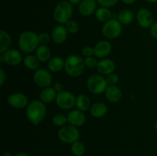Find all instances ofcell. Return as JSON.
<instances>
[{
  "label": "cell",
  "instance_id": "8992f818",
  "mask_svg": "<svg viewBox=\"0 0 157 156\" xmlns=\"http://www.w3.org/2000/svg\"><path fill=\"white\" fill-rule=\"evenodd\" d=\"M87 86L89 91L94 94H101L104 93L108 87L105 78L100 74H94L89 76Z\"/></svg>",
  "mask_w": 157,
  "mask_h": 156
},
{
  "label": "cell",
  "instance_id": "e0dca14e",
  "mask_svg": "<svg viewBox=\"0 0 157 156\" xmlns=\"http://www.w3.org/2000/svg\"><path fill=\"white\" fill-rule=\"evenodd\" d=\"M97 70L101 75H109L113 73L116 68L114 61L107 58H103L102 60L98 61L97 65Z\"/></svg>",
  "mask_w": 157,
  "mask_h": 156
},
{
  "label": "cell",
  "instance_id": "2e32d148",
  "mask_svg": "<svg viewBox=\"0 0 157 156\" xmlns=\"http://www.w3.org/2000/svg\"><path fill=\"white\" fill-rule=\"evenodd\" d=\"M94 50L96 58L103 59L110 54L112 50V45L109 41H101L95 45Z\"/></svg>",
  "mask_w": 157,
  "mask_h": 156
},
{
  "label": "cell",
  "instance_id": "836d02e7",
  "mask_svg": "<svg viewBox=\"0 0 157 156\" xmlns=\"http://www.w3.org/2000/svg\"><path fill=\"white\" fill-rule=\"evenodd\" d=\"M50 35L47 32H43L38 35V39H39L40 44H47L48 43H49L51 40Z\"/></svg>",
  "mask_w": 157,
  "mask_h": 156
},
{
  "label": "cell",
  "instance_id": "f546056e",
  "mask_svg": "<svg viewBox=\"0 0 157 156\" xmlns=\"http://www.w3.org/2000/svg\"><path fill=\"white\" fill-rule=\"evenodd\" d=\"M65 27L67 28V30L68 31V32L71 34H75L78 32L79 30V25H78V23L75 20H71L67 21L65 24Z\"/></svg>",
  "mask_w": 157,
  "mask_h": 156
},
{
  "label": "cell",
  "instance_id": "f1b7e54d",
  "mask_svg": "<svg viewBox=\"0 0 157 156\" xmlns=\"http://www.w3.org/2000/svg\"><path fill=\"white\" fill-rule=\"evenodd\" d=\"M52 122L55 125L58 127H62L66 125L67 122V117L64 115L58 113V114L55 115L52 119Z\"/></svg>",
  "mask_w": 157,
  "mask_h": 156
},
{
  "label": "cell",
  "instance_id": "b9f144b4",
  "mask_svg": "<svg viewBox=\"0 0 157 156\" xmlns=\"http://www.w3.org/2000/svg\"><path fill=\"white\" fill-rule=\"evenodd\" d=\"M2 156H14V155L12 154V153L9 152V151H5V152L2 154Z\"/></svg>",
  "mask_w": 157,
  "mask_h": 156
},
{
  "label": "cell",
  "instance_id": "7bdbcfd3",
  "mask_svg": "<svg viewBox=\"0 0 157 156\" xmlns=\"http://www.w3.org/2000/svg\"><path fill=\"white\" fill-rule=\"evenodd\" d=\"M147 1V2L149 3H156L157 2V0H145Z\"/></svg>",
  "mask_w": 157,
  "mask_h": 156
},
{
  "label": "cell",
  "instance_id": "484cf974",
  "mask_svg": "<svg viewBox=\"0 0 157 156\" xmlns=\"http://www.w3.org/2000/svg\"><path fill=\"white\" fill-rule=\"evenodd\" d=\"M134 19V14L130 9H123L118 13L117 20L121 24L127 25L133 22Z\"/></svg>",
  "mask_w": 157,
  "mask_h": 156
},
{
  "label": "cell",
  "instance_id": "603a6c76",
  "mask_svg": "<svg viewBox=\"0 0 157 156\" xmlns=\"http://www.w3.org/2000/svg\"><path fill=\"white\" fill-rule=\"evenodd\" d=\"M48 68L51 72L58 73L64 68V61L60 57H55L51 58L48 63Z\"/></svg>",
  "mask_w": 157,
  "mask_h": 156
},
{
  "label": "cell",
  "instance_id": "74e56055",
  "mask_svg": "<svg viewBox=\"0 0 157 156\" xmlns=\"http://www.w3.org/2000/svg\"><path fill=\"white\" fill-rule=\"evenodd\" d=\"M54 89L56 90L57 93H59V92H61L63 90V85L59 82H56L55 84H54Z\"/></svg>",
  "mask_w": 157,
  "mask_h": 156
},
{
  "label": "cell",
  "instance_id": "3957f363",
  "mask_svg": "<svg viewBox=\"0 0 157 156\" xmlns=\"http://www.w3.org/2000/svg\"><path fill=\"white\" fill-rule=\"evenodd\" d=\"M84 59L77 54H71L64 60V70L72 77H77L82 74L85 68Z\"/></svg>",
  "mask_w": 157,
  "mask_h": 156
},
{
  "label": "cell",
  "instance_id": "1f68e13d",
  "mask_svg": "<svg viewBox=\"0 0 157 156\" xmlns=\"http://www.w3.org/2000/svg\"><path fill=\"white\" fill-rule=\"evenodd\" d=\"M98 4L101 6V7L110 8L117 4L118 0H96Z\"/></svg>",
  "mask_w": 157,
  "mask_h": 156
},
{
  "label": "cell",
  "instance_id": "d6a6232c",
  "mask_svg": "<svg viewBox=\"0 0 157 156\" xmlns=\"http://www.w3.org/2000/svg\"><path fill=\"white\" fill-rule=\"evenodd\" d=\"M98 61L93 57H89V58H85L84 59V64L85 66L88 68H95L97 67Z\"/></svg>",
  "mask_w": 157,
  "mask_h": 156
},
{
  "label": "cell",
  "instance_id": "8fae6325",
  "mask_svg": "<svg viewBox=\"0 0 157 156\" xmlns=\"http://www.w3.org/2000/svg\"><path fill=\"white\" fill-rule=\"evenodd\" d=\"M136 21L141 28H149L154 23V17L148 9L141 8L136 12Z\"/></svg>",
  "mask_w": 157,
  "mask_h": 156
},
{
  "label": "cell",
  "instance_id": "ffe728a7",
  "mask_svg": "<svg viewBox=\"0 0 157 156\" xmlns=\"http://www.w3.org/2000/svg\"><path fill=\"white\" fill-rule=\"evenodd\" d=\"M35 55L41 62H47L50 61L52 52L46 44H40L35 50Z\"/></svg>",
  "mask_w": 157,
  "mask_h": 156
},
{
  "label": "cell",
  "instance_id": "9a60e30c",
  "mask_svg": "<svg viewBox=\"0 0 157 156\" xmlns=\"http://www.w3.org/2000/svg\"><path fill=\"white\" fill-rule=\"evenodd\" d=\"M67 117L68 123L76 127L81 126L86 122V116L84 112L79 110H71L68 113Z\"/></svg>",
  "mask_w": 157,
  "mask_h": 156
},
{
  "label": "cell",
  "instance_id": "d590c367",
  "mask_svg": "<svg viewBox=\"0 0 157 156\" xmlns=\"http://www.w3.org/2000/svg\"><path fill=\"white\" fill-rule=\"evenodd\" d=\"M150 34L152 37L157 41V21L153 23V24L150 28Z\"/></svg>",
  "mask_w": 157,
  "mask_h": 156
},
{
  "label": "cell",
  "instance_id": "7c38bea8",
  "mask_svg": "<svg viewBox=\"0 0 157 156\" xmlns=\"http://www.w3.org/2000/svg\"><path fill=\"white\" fill-rule=\"evenodd\" d=\"M9 105L15 109H23L29 103L28 97L21 93H14L9 95L7 98Z\"/></svg>",
  "mask_w": 157,
  "mask_h": 156
},
{
  "label": "cell",
  "instance_id": "4dcf8cb0",
  "mask_svg": "<svg viewBox=\"0 0 157 156\" xmlns=\"http://www.w3.org/2000/svg\"><path fill=\"white\" fill-rule=\"evenodd\" d=\"M106 81H107V84L108 86H113L116 85L117 84L118 80H119V77H118L116 73H110V74L107 75V76L105 77Z\"/></svg>",
  "mask_w": 157,
  "mask_h": 156
},
{
  "label": "cell",
  "instance_id": "277c9868",
  "mask_svg": "<svg viewBox=\"0 0 157 156\" xmlns=\"http://www.w3.org/2000/svg\"><path fill=\"white\" fill-rule=\"evenodd\" d=\"M73 15V6L67 1H61L55 6L53 18L59 24H65L71 19Z\"/></svg>",
  "mask_w": 157,
  "mask_h": 156
},
{
  "label": "cell",
  "instance_id": "e575fe53",
  "mask_svg": "<svg viewBox=\"0 0 157 156\" xmlns=\"http://www.w3.org/2000/svg\"><path fill=\"white\" fill-rule=\"evenodd\" d=\"M82 54L84 58L92 57V55L94 54V50L91 47H85L82 49Z\"/></svg>",
  "mask_w": 157,
  "mask_h": 156
},
{
  "label": "cell",
  "instance_id": "83f0119b",
  "mask_svg": "<svg viewBox=\"0 0 157 156\" xmlns=\"http://www.w3.org/2000/svg\"><path fill=\"white\" fill-rule=\"evenodd\" d=\"M71 151L73 155L75 156H83L85 153V146L84 144L80 141L74 142L71 146Z\"/></svg>",
  "mask_w": 157,
  "mask_h": 156
},
{
  "label": "cell",
  "instance_id": "44dd1931",
  "mask_svg": "<svg viewBox=\"0 0 157 156\" xmlns=\"http://www.w3.org/2000/svg\"><path fill=\"white\" fill-rule=\"evenodd\" d=\"M58 93L54 89V87H46L43 89L40 93V99L44 103H49L56 99Z\"/></svg>",
  "mask_w": 157,
  "mask_h": 156
},
{
  "label": "cell",
  "instance_id": "ee69618b",
  "mask_svg": "<svg viewBox=\"0 0 157 156\" xmlns=\"http://www.w3.org/2000/svg\"><path fill=\"white\" fill-rule=\"evenodd\" d=\"M155 128H156V130L157 132V119H156V122H155Z\"/></svg>",
  "mask_w": 157,
  "mask_h": 156
},
{
  "label": "cell",
  "instance_id": "d6986e66",
  "mask_svg": "<svg viewBox=\"0 0 157 156\" xmlns=\"http://www.w3.org/2000/svg\"><path fill=\"white\" fill-rule=\"evenodd\" d=\"M107 110H108V109H107V105L105 103L98 102L94 103L90 106V113L91 116L94 118H101L104 117L107 114Z\"/></svg>",
  "mask_w": 157,
  "mask_h": 156
},
{
  "label": "cell",
  "instance_id": "cb8c5ba5",
  "mask_svg": "<svg viewBox=\"0 0 157 156\" xmlns=\"http://www.w3.org/2000/svg\"><path fill=\"white\" fill-rule=\"evenodd\" d=\"M40 62L36 55L29 54L23 59L25 67L30 70H37L39 69Z\"/></svg>",
  "mask_w": 157,
  "mask_h": 156
},
{
  "label": "cell",
  "instance_id": "4fadbf2b",
  "mask_svg": "<svg viewBox=\"0 0 157 156\" xmlns=\"http://www.w3.org/2000/svg\"><path fill=\"white\" fill-rule=\"evenodd\" d=\"M68 35V31L64 24H58L55 26L52 32V39L55 44H61L65 42Z\"/></svg>",
  "mask_w": 157,
  "mask_h": 156
},
{
  "label": "cell",
  "instance_id": "ba28073f",
  "mask_svg": "<svg viewBox=\"0 0 157 156\" xmlns=\"http://www.w3.org/2000/svg\"><path fill=\"white\" fill-rule=\"evenodd\" d=\"M55 102L57 106L61 110H71L76 104V97L71 92L62 90L58 93Z\"/></svg>",
  "mask_w": 157,
  "mask_h": 156
},
{
  "label": "cell",
  "instance_id": "52a82bcc",
  "mask_svg": "<svg viewBox=\"0 0 157 156\" xmlns=\"http://www.w3.org/2000/svg\"><path fill=\"white\" fill-rule=\"evenodd\" d=\"M122 32V24L117 18H112L105 22L102 27V33L109 39L118 38Z\"/></svg>",
  "mask_w": 157,
  "mask_h": 156
},
{
  "label": "cell",
  "instance_id": "f6af8a7d",
  "mask_svg": "<svg viewBox=\"0 0 157 156\" xmlns=\"http://www.w3.org/2000/svg\"><path fill=\"white\" fill-rule=\"evenodd\" d=\"M67 156H75V155H67Z\"/></svg>",
  "mask_w": 157,
  "mask_h": 156
},
{
  "label": "cell",
  "instance_id": "7402d4cb",
  "mask_svg": "<svg viewBox=\"0 0 157 156\" xmlns=\"http://www.w3.org/2000/svg\"><path fill=\"white\" fill-rule=\"evenodd\" d=\"M12 37L4 30L0 32V53L3 54L10 49L12 45Z\"/></svg>",
  "mask_w": 157,
  "mask_h": 156
},
{
  "label": "cell",
  "instance_id": "6da1fadb",
  "mask_svg": "<svg viewBox=\"0 0 157 156\" xmlns=\"http://www.w3.org/2000/svg\"><path fill=\"white\" fill-rule=\"evenodd\" d=\"M46 106L41 100H33L28 105L26 110L27 118L33 125L41 123L46 116Z\"/></svg>",
  "mask_w": 157,
  "mask_h": 156
},
{
  "label": "cell",
  "instance_id": "30bf717a",
  "mask_svg": "<svg viewBox=\"0 0 157 156\" xmlns=\"http://www.w3.org/2000/svg\"><path fill=\"white\" fill-rule=\"evenodd\" d=\"M33 80L38 87L46 88L52 84V76L50 72L45 69H38L33 74Z\"/></svg>",
  "mask_w": 157,
  "mask_h": 156
},
{
  "label": "cell",
  "instance_id": "9c48e42d",
  "mask_svg": "<svg viewBox=\"0 0 157 156\" xmlns=\"http://www.w3.org/2000/svg\"><path fill=\"white\" fill-rule=\"evenodd\" d=\"M0 61L5 62L9 66H17L23 61L22 55L19 50L10 48L3 54H1Z\"/></svg>",
  "mask_w": 157,
  "mask_h": 156
},
{
  "label": "cell",
  "instance_id": "5bb4252c",
  "mask_svg": "<svg viewBox=\"0 0 157 156\" xmlns=\"http://www.w3.org/2000/svg\"><path fill=\"white\" fill-rule=\"evenodd\" d=\"M96 0H82L78 6V11L81 15L88 17L95 13L97 9Z\"/></svg>",
  "mask_w": 157,
  "mask_h": 156
},
{
  "label": "cell",
  "instance_id": "5b68a950",
  "mask_svg": "<svg viewBox=\"0 0 157 156\" xmlns=\"http://www.w3.org/2000/svg\"><path fill=\"white\" fill-rule=\"evenodd\" d=\"M58 137L64 143L71 145L74 142L79 141L80 132L78 127L69 124L60 128L58 132Z\"/></svg>",
  "mask_w": 157,
  "mask_h": 156
},
{
  "label": "cell",
  "instance_id": "4316f807",
  "mask_svg": "<svg viewBox=\"0 0 157 156\" xmlns=\"http://www.w3.org/2000/svg\"><path fill=\"white\" fill-rule=\"evenodd\" d=\"M78 110L84 112L90 109V100L85 94H80L76 97V104Z\"/></svg>",
  "mask_w": 157,
  "mask_h": 156
},
{
  "label": "cell",
  "instance_id": "d4e9b609",
  "mask_svg": "<svg viewBox=\"0 0 157 156\" xmlns=\"http://www.w3.org/2000/svg\"><path fill=\"white\" fill-rule=\"evenodd\" d=\"M95 16L98 21L105 23L113 18V13L109 8L100 7L95 12Z\"/></svg>",
  "mask_w": 157,
  "mask_h": 156
},
{
  "label": "cell",
  "instance_id": "ac0fdd59",
  "mask_svg": "<svg viewBox=\"0 0 157 156\" xmlns=\"http://www.w3.org/2000/svg\"><path fill=\"white\" fill-rule=\"evenodd\" d=\"M106 98L112 102H117L122 98V91L116 85L108 86L105 91Z\"/></svg>",
  "mask_w": 157,
  "mask_h": 156
},
{
  "label": "cell",
  "instance_id": "60d3db41",
  "mask_svg": "<svg viewBox=\"0 0 157 156\" xmlns=\"http://www.w3.org/2000/svg\"><path fill=\"white\" fill-rule=\"evenodd\" d=\"M14 156H29V154L25 152H18L17 154H14Z\"/></svg>",
  "mask_w": 157,
  "mask_h": 156
},
{
  "label": "cell",
  "instance_id": "f35d334b",
  "mask_svg": "<svg viewBox=\"0 0 157 156\" xmlns=\"http://www.w3.org/2000/svg\"><path fill=\"white\" fill-rule=\"evenodd\" d=\"M67 1L73 6V5H79L82 0H67Z\"/></svg>",
  "mask_w": 157,
  "mask_h": 156
},
{
  "label": "cell",
  "instance_id": "ab89813d",
  "mask_svg": "<svg viewBox=\"0 0 157 156\" xmlns=\"http://www.w3.org/2000/svg\"><path fill=\"white\" fill-rule=\"evenodd\" d=\"M124 4H127V5H132L136 1V0H121Z\"/></svg>",
  "mask_w": 157,
  "mask_h": 156
},
{
  "label": "cell",
  "instance_id": "8d00e7d4",
  "mask_svg": "<svg viewBox=\"0 0 157 156\" xmlns=\"http://www.w3.org/2000/svg\"><path fill=\"white\" fill-rule=\"evenodd\" d=\"M6 79V74L2 68L0 69V86L2 87Z\"/></svg>",
  "mask_w": 157,
  "mask_h": 156
},
{
  "label": "cell",
  "instance_id": "7a4b0ae2",
  "mask_svg": "<svg viewBox=\"0 0 157 156\" xmlns=\"http://www.w3.org/2000/svg\"><path fill=\"white\" fill-rule=\"evenodd\" d=\"M18 47L20 50L26 54L36 50L40 45L38 35L31 31H25L18 38Z\"/></svg>",
  "mask_w": 157,
  "mask_h": 156
}]
</instances>
